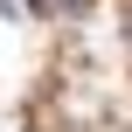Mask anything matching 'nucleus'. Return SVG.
Listing matches in <instances>:
<instances>
[{
  "label": "nucleus",
  "mask_w": 132,
  "mask_h": 132,
  "mask_svg": "<svg viewBox=\"0 0 132 132\" xmlns=\"http://www.w3.org/2000/svg\"><path fill=\"white\" fill-rule=\"evenodd\" d=\"M35 7H77V0H35Z\"/></svg>",
  "instance_id": "f257e3e1"
}]
</instances>
